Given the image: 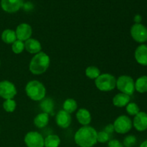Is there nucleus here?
I'll use <instances>...</instances> for the list:
<instances>
[{
    "label": "nucleus",
    "mask_w": 147,
    "mask_h": 147,
    "mask_svg": "<svg viewBox=\"0 0 147 147\" xmlns=\"http://www.w3.org/2000/svg\"><path fill=\"white\" fill-rule=\"evenodd\" d=\"M96 129L90 126H83L76 132L74 141L80 147H93L97 144Z\"/></svg>",
    "instance_id": "f257e3e1"
},
{
    "label": "nucleus",
    "mask_w": 147,
    "mask_h": 147,
    "mask_svg": "<svg viewBox=\"0 0 147 147\" xmlns=\"http://www.w3.org/2000/svg\"><path fill=\"white\" fill-rule=\"evenodd\" d=\"M50 65V59L48 55L44 52H40L34 55L31 59L29 65L30 71L32 74L39 76L47 71Z\"/></svg>",
    "instance_id": "f03ea898"
},
{
    "label": "nucleus",
    "mask_w": 147,
    "mask_h": 147,
    "mask_svg": "<svg viewBox=\"0 0 147 147\" xmlns=\"http://www.w3.org/2000/svg\"><path fill=\"white\" fill-rule=\"evenodd\" d=\"M25 93L31 100L40 101L45 98L46 88L41 82L33 80L26 85Z\"/></svg>",
    "instance_id": "7ed1b4c3"
},
{
    "label": "nucleus",
    "mask_w": 147,
    "mask_h": 147,
    "mask_svg": "<svg viewBox=\"0 0 147 147\" xmlns=\"http://www.w3.org/2000/svg\"><path fill=\"white\" fill-rule=\"evenodd\" d=\"M95 85L100 91H111L116 88V78L110 73H103L95 80Z\"/></svg>",
    "instance_id": "20e7f679"
},
{
    "label": "nucleus",
    "mask_w": 147,
    "mask_h": 147,
    "mask_svg": "<svg viewBox=\"0 0 147 147\" xmlns=\"http://www.w3.org/2000/svg\"><path fill=\"white\" fill-rule=\"evenodd\" d=\"M116 87L121 93L131 96L135 92V82L131 76L123 75L116 79Z\"/></svg>",
    "instance_id": "39448f33"
},
{
    "label": "nucleus",
    "mask_w": 147,
    "mask_h": 147,
    "mask_svg": "<svg viewBox=\"0 0 147 147\" xmlns=\"http://www.w3.org/2000/svg\"><path fill=\"white\" fill-rule=\"evenodd\" d=\"M114 131L120 134H125L131 130L133 127L132 121L130 118L125 115L119 116L113 123Z\"/></svg>",
    "instance_id": "423d86ee"
},
{
    "label": "nucleus",
    "mask_w": 147,
    "mask_h": 147,
    "mask_svg": "<svg viewBox=\"0 0 147 147\" xmlns=\"http://www.w3.org/2000/svg\"><path fill=\"white\" fill-rule=\"evenodd\" d=\"M131 36L136 42L144 44L147 42V27L142 23L134 24L130 30Z\"/></svg>",
    "instance_id": "0eeeda50"
},
{
    "label": "nucleus",
    "mask_w": 147,
    "mask_h": 147,
    "mask_svg": "<svg viewBox=\"0 0 147 147\" xmlns=\"http://www.w3.org/2000/svg\"><path fill=\"white\" fill-rule=\"evenodd\" d=\"M24 141L27 147H44V137L37 131L28 132L24 136Z\"/></svg>",
    "instance_id": "6e6552de"
},
{
    "label": "nucleus",
    "mask_w": 147,
    "mask_h": 147,
    "mask_svg": "<svg viewBox=\"0 0 147 147\" xmlns=\"http://www.w3.org/2000/svg\"><path fill=\"white\" fill-rule=\"evenodd\" d=\"M17 93V88L14 83L6 80L0 82V97L5 100L13 99Z\"/></svg>",
    "instance_id": "1a4fd4ad"
},
{
    "label": "nucleus",
    "mask_w": 147,
    "mask_h": 147,
    "mask_svg": "<svg viewBox=\"0 0 147 147\" xmlns=\"http://www.w3.org/2000/svg\"><path fill=\"white\" fill-rule=\"evenodd\" d=\"M15 32L17 40L25 42L28 39L31 38L32 34V28L29 24L22 23L17 26Z\"/></svg>",
    "instance_id": "9d476101"
},
{
    "label": "nucleus",
    "mask_w": 147,
    "mask_h": 147,
    "mask_svg": "<svg viewBox=\"0 0 147 147\" xmlns=\"http://www.w3.org/2000/svg\"><path fill=\"white\" fill-rule=\"evenodd\" d=\"M22 0H1V7L7 13L18 11L23 6Z\"/></svg>",
    "instance_id": "9b49d317"
},
{
    "label": "nucleus",
    "mask_w": 147,
    "mask_h": 147,
    "mask_svg": "<svg viewBox=\"0 0 147 147\" xmlns=\"http://www.w3.org/2000/svg\"><path fill=\"white\" fill-rule=\"evenodd\" d=\"M132 123L136 131L139 132L145 131L147 130V113L144 111L139 112L134 116Z\"/></svg>",
    "instance_id": "f8f14e48"
},
{
    "label": "nucleus",
    "mask_w": 147,
    "mask_h": 147,
    "mask_svg": "<svg viewBox=\"0 0 147 147\" xmlns=\"http://www.w3.org/2000/svg\"><path fill=\"white\" fill-rule=\"evenodd\" d=\"M72 121V118L70 113L65 111L64 110H60L56 114L55 122L59 127L62 129H67L70 126Z\"/></svg>",
    "instance_id": "ddd939ff"
},
{
    "label": "nucleus",
    "mask_w": 147,
    "mask_h": 147,
    "mask_svg": "<svg viewBox=\"0 0 147 147\" xmlns=\"http://www.w3.org/2000/svg\"><path fill=\"white\" fill-rule=\"evenodd\" d=\"M136 61L142 66H147V45L142 44L136 47L134 52Z\"/></svg>",
    "instance_id": "4468645a"
},
{
    "label": "nucleus",
    "mask_w": 147,
    "mask_h": 147,
    "mask_svg": "<svg viewBox=\"0 0 147 147\" xmlns=\"http://www.w3.org/2000/svg\"><path fill=\"white\" fill-rule=\"evenodd\" d=\"M24 49L30 54L36 55L41 52V43L36 39L30 38L24 42Z\"/></svg>",
    "instance_id": "2eb2a0df"
},
{
    "label": "nucleus",
    "mask_w": 147,
    "mask_h": 147,
    "mask_svg": "<svg viewBox=\"0 0 147 147\" xmlns=\"http://www.w3.org/2000/svg\"><path fill=\"white\" fill-rule=\"evenodd\" d=\"M76 119L83 126H88L91 122V114L86 109H80L76 113Z\"/></svg>",
    "instance_id": "dca6fc26"
},
{
    "label": "nucleus",
    "mask_w": 147,
    "mask_h": 147,
    "mask_svg": "<svg viewBox=\"0 0 147 147\" xmlns=\"http://www.w3.org/2000/svg\"><path fill=\"white\" fill-rule=\"evenodd\" d=\"M131 100V96L123 93L116 94L113 98V104L118 108H123L127 106Z\"/></svg>",
    "instance_id": "f3484780"
},
{
    "label": "nucleus",
    "mask_w": 147,
    "mask_h": 147,
    "mask_svg": "<svg viewBox=\"0 0 147 147\" xmlns=\"http://www.w3.org/2000/svg\"><path fill=\"white\" fill-rule=\"evenodd\" d=\"M49 114L47 113H41L37 115L34 119V123L38 129H42L47 126L49 123Z\"/></svg>",
    "instance_id": "a211bd4d"
},
{
    "label": "nucleus",
    "mask_w": 147,
    "mask_h": 147,
    "mask_svg": "<svg viewBox=\"0 0 147 147\" xmlns=\"http://www.w3.org/2000/svg\"><path fill=\"white\" fill-rule=\"evenodd\" d=\"M1 40L6 44H12L14 43L17 39L15 31L10 29H7L4 30L1 33Z\"/></svg>",
    "instance_id": "6ab92c4d"
},
{
    "label": "nucleus",
    "mask_w": 147,
    "mask_h": 147,
    "mask_svg": "<svg viewBox=\"0 0 147 147\" xmlns=\"http://www.w3.org/2000/svg\"><path fill=\"white\" fill-rule=\"evenodd\" d=\"M135 90L139 93L147 92V76H142L138 78L135 81Z\"/></svg>",
    "instance_id": "aec40b11"
},
{
    "label": "nucleus",
    "mask_w": 147,
    "mask_h": 147,
    "mask_svg": "<svg viewBox=\"0 0 147 147\" xmlns=\"http://www.w3.org/2000/svg\"><path fill=\"white\" fill-rule=\"evenodd\" d=\"M61 143L60 138L57 135L50 134L45 138V147H59Z\"/></svg>",
    "instance_id": "412c9836"
},
{
    "label": "nucleus",
    "mask_w": 147,
    "mask_h": 147,
    "mask_svg": "<svg viewBox=\"0 0 147 147\" xmlns=\"http://www.w3.org/2000/svg\"><path fill=\"white\" fill-rule=\"evenodd\" d=\"M40 108L44 113H47L48 114L53 113V109H54V102L53 99L50 98H45L42 100Z\"/></svg>",
    "instance_id": "4be33fe9"
},
{
    "label": "nucleus",
    "mask_w": 147,
    "mask_h": 147,
    "mask_svg": "<svg viewBox=\"0 0 147 147\" xmlns=\"http://www.w3.org/2000/svg\"><path fill=\"white\" fill-rule=\"evenodd\" d=\"M63 110L68 113H72L78 109V103L76 100L73 98H67L64 101L63 105Z\"/></svg>",
    "instance_id": "5701e85b"
},
{
    "label": "nucleus",
    "mask_w": 147,
    "mask_h": 147,
    "mask_svg": "<svg viewBox=\"0 0 147 147\" xmlns=\"http://www.w3.org/2000/svg\"><path fill=\"white\" fill-rule=\"evenodd\" d=\"M100 75V70L96 66H89L86 69V76L92 80H96Z\"/></svg>",
    "instance_id": "b1692460"
},
{
    "label": "nucleus",
    "mask_w": 147,
    "mask_h": 147,
    "mask_svg": "<svg viewBox=\"0 0 147 147\" xmlns=\"http://www.w3.org/2000/svg\"><path fill=\"white\" fill-rule=\"evenodd\" d=\"M17 107V103L14 99H7L3 103V109L8 113H12L15 111Z\"/></svg>",
    "instance_id": "393cba45"
},
{
    "label": "nucleus",
    "mask_w": 147,
    "mask_h": 147,
    "mask_svg": "<svg viewBox=\"0 0 147 147\" xmlns=\"http://www.w3.org/2000/svg\"><path fill=\"white\" fill-rule=\"evenodd\" d=\"M126 112L129 113L130 116H135L137 113L140 112V109L139 106L136 104V103H133V102H130L127 106H126Z\"/></svg>",
    "instance_id": "a878e982"
},
{
    "label": "nucleus",
    "mask_w": 147,
    "mask_h": 147,
    "mask_svg": "<svg viewBox=\"0 0 147 147\" xmlns=\"http://www.w3.org/2000/svg\"><path fill=\"white\" fill-rule=\"evenodd\" d=\"M11 50L15 54H20L24 50V42L21 40H17L11 45Z\"/></svg>",
    "instance_id": "bb28decb"
},
{
    "label": "nucleus",
    "mask_w": 147,
    "mask_h": 147,
    "mask_svg": "<svg viewBox=\"0 0 147 147\" xmlns=\"http://www.w3.org/2000/svg\"><path fill=\"white\" fill-rule=\"evenodd\" d=\"M137 143V139L134 135H129L123 139V145L124 147H134Z\"/></svg>",
    "instance_id": "cd10ccee"
},
{
    "label": "nucleus",
    "mask_w": 147,
    "mask_h": 147,
    "mask_svg": "<svg viewBox=\"0 0 147 147\" xmlns=\"http://www.w3.org/2000/svg\"><path fill=\"white\" fill-rule=\"evenodd\" d=\"M110 141V134L106 131H99L97 134V142L104 144Z\"/></svg>",
    "instance_id": "c85d7f7f"
},
{
    "label": "nucleus",
    "mask_w": 147,
    "mask_h": 147,
    "mask_svg": "<svg viewBox=\"0 0 147 147\" xmlns=\"http://www.w3.org/2000/svg\"><path fill=\"white\" fill-rule=\"evenodd\" d=\"M108 147H124L123 145V143L119 142L117 139H113L110 140L108 143Z\"/></svg>",
    "instance_id": "c756f323"
},
{
    "label": "nucleus",
    "mask_w": 147,
    "mask_h": 147,
    "mask_svg": "<svg viewBox=\"0 0 147 147\" xmlns=\"http://www.w3.org/2000/svg\"><path fill=\"white\" fill-rule=\"evenodd\" d=\"M104 131H106V133L109 134H111L113 133V132L114 131V128H113V124L107 125V126L105 127Z\"/></svg>",
    "instance_id": "7c9ffc66"
},
{
    "label": "nucleus",
    "mask_w": 147,
    "mask_h": 147,
    "mask_svg": "<svg viewBox=\"0 0 147 147\" xmlns=\"http://www.w3.org/2000/svg\"><path fill=\"white\" fill-rule=\"evenodd\" d=\"M134 21L136 24H139V23L142 22V17L140 14H136V15H135L134 18Z\"/></svg>",
    "instance_id": "2f4dec72"
},
{
    "label": "nucleus",
    "mask_w": 147,
    "mask_h": 147,
    "mask_svg": "<svg viewBox=\"0 0 147 147\" xmlns=\"http://www.w3.org/2000/svg\"><path fill=\"white\" fill-rule=\"evenodd\" d=\"M22 7L25 10H30L33 8V5L30 2H27L25 4H23Z\"/></svg>",
    "instance_id": "473e14b6"
},
{
    "label": "nucleus",
    "mask_w": 147,
    "mask_h": 147,
    "mask_svg": "<svg viewBox=\"0 0 147 147\" xmlns=\"http://www.w3.org/2000/svg\"><path fill=\"white\" fill-rule=\"evenodd\" d=\"M139 147H147V139L146 140L144 141V142L141 144Z\"/></svg>",
    "instance_id": "72a5a7b5"
},
{
    "label": "nucleus",
    "mask_w": 147,
    "mask_h": 147,
    "mask_svg": "<svg viewBox=\"0 0 147 147\" xmlns=\"http://www.w3.org/2000/svg\"><path fill=\"white\" fill-rule=\"evenodd\" d=\"M0 65H1V63H0Z\"/></svg>",
    "instance_id": "f704fd0d"
}]
</instances>
